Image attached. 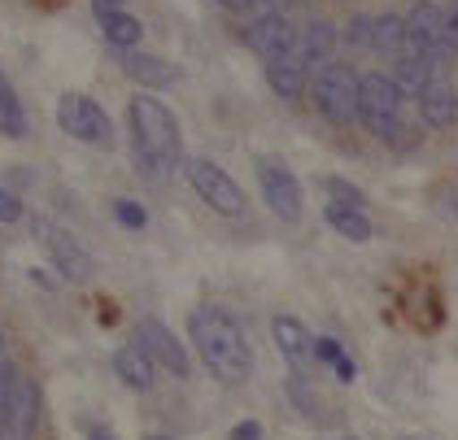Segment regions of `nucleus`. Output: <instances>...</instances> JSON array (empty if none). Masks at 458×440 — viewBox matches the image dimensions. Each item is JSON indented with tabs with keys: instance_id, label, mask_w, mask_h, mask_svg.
Instances as JSON below:
<instances>
[{
	"instance_id": "1",
	"label": "nucleus",
	"mask_w": 458,
	"mask_h": 440,
	"mask_svg": "<svg viewBox=\"0 0 458 440\" xmlns=\"http://www.w3.org/2000/svg\"><path fill=\"white\" fill-rule=\"evenodd\" d=\"M188 336H192V349L197 358L206 362V371L223 384H241L253 371V353H249L245 332L236 327L232 314H223L218 305H201L192 309L188 318Z\"/></svg>"
},
{
	"instance_id": "2",
	"label": "nucleus",
	"mask_w": 458,
	"mask_h": 440,
	"mask_svg": "<svg viewBox=\"0 0 458 440\" xmlns=\"http://www.w3.org/2000/svg\"><path fill=\"white\" fill-rule=\"evenodd\" d=\"M127 127H131V153L144 179H166L179 166V123L175 114L157 97H131L127 105Z\"/></svg>"
},
{
	"instance_id": "3",
	"label": "nucleus",
	"mask_w": 458,
	"mask_h": 440,
	"mask_svg": "<svg viewBox=\"0 0 458 440\" xmlns=\"http://www.w3.org/2000/svg\"><path fill=\"white\" fill-rule=\"evenodd\" d=\"M402 109H406V92L397 88L393 74H362L358 79V118L371 136H380L385 144H393L397 153L415 148L420 136L402 123Z\"/></svg>"
},
{
	"instance_id": "4",
	"label": "nucleus",
	"mask_w": 458,
	"mask_h": 440,
	"mask_svg": "<svg viewBox=\"0 0 458 440\" xmlns=\"http://www.w3.org/2000/svg\"><path fill=\"white\" fill-rule=\"evenodd\" d=\"M315 105L318 114L336 127H345L358 118V74L341 62H327L315 74Z\"/></svg>"
},
{
	"instance_id": "5",
	"label": "nucleus",
	"mask_w": 458,
	"mask_h": 440,
	"mask_svg": "<svg viewBox=\"0 0 458 440\" xmlns=\"http://www.w3.org/2000/svg\"><path fill=\"white\" fill-rule=\"evenodd\" d=\"M57 123H62V131L74 136L79 144H92V148H109V144H114L109 114L92 101V97H83V92H66V97L57 101Z\"/></svg>"
},
{
	"instance_id": "6",
	"label": "nucleus",
	"mask_w": 458,
	"mask_h": 440,
	"mask_svg": "<svg viewBox=\"0 0 458 440\" xmlns=\"http://www.w3.org/2000/svg\"><path fill=\"white\" fill-rule=\"evenodd\" d=\"M188 183H192V192L210 205V209H218V214H227V218H241V214H245V192H241V183L218 166V162H210V157L188 162Z\"/></svg>"
},
{
	"instance_id": "7",
	"label": "nucleus",
	"mask_w": 458,
	"mask_h": 440,
	"mask_svg": "<svg viewBox=\"0 0 458 440\" xmlns=\"http://www.w3.org/2000/svg\"><path fill=\"white\" fill-rule=\"evenodd\" d=\"M136 344H140V349L153 358V362H157V367H162V371L179 375V379L192 371L183 340H179L166 323H157V318H140V327H136Z\"/></svg>"
},
{
	"instance_id": "8",
	"label": "nucleus",
	"mask_w": 458,
	"mask_h": 440,
	"mask_svg": "<svg viewBox=\"0 0 458 440\" xmlns=\"http://www.w3.org/2000/svg\"><path fill=\"white\" fill-rule=\"evenodd\" d=\"M36 236H39V244L48 249L53 267L66 275V279H88V275H92V258L79 249V240H74L66 227H57V223H48V218H36Z\"/></svg>"
},
{
	"instance_id": "9",
	"label": "nucleus",
	"mask_w": 458,
	"mask_h": 440,
	"mask_svg": "<svg viewBox=\"0 0 458 440\" xmlns=\"http://www.w3.org/2000/svg\"><path fill=\"white\" fill-rule=\"evenodd\" d=\"M258 179H262V197L267 205L280 214L284 223H297L301 218V183H297V174L280 162H262L258 166Z\"/></svg>"
},
{
	"instance_id": "10",
	"label": "nucleus",
	"mask_w": 458,
	"mask_h": 440,
	"mask_svg": "<svg viewBox=\"0 0 458 440\" xmlns=\"http://www.w3.org/2000/svg\"><path fill=\"white\" fill-rule=\"evenodd\" d=\"M297 27L284 18V13H267V18H249V27L241 31L249 48L258 53V57H284V53H293V44H297Z\"/></svg>"
},
{
	"instance_id": "11",
	"label": "nucleus",
	"mask_w": 458,
	"mask_h": 440,
	"mask_svg": "<svg viewBox=\"0 0 458 440\" xmlns=\"http://www.w3.org/2000/svg\"><path fill=\"white\" fill-rule=\"evenodd\" d=\"M406 27H411V35L420 39V44L432 53V57H437V62L454 57L450 35H445V4H437V0H420V4L406 13Z\"/></svg>"
},
{
	"instance_id": "12",
	"label": "nucleus",
	"mask_w": 458,
	"mask_h": 440,
	"mask_svg": "<svg viewBox=\"0 0 458 440\" xmlns=\"http://www.w3.org/2000/svg\"><path fill=\"white\" fill-rule=\"evenodd\" d=\"M36 419H39V388L31 379H22L9 410L0 414V440H31L36 436Z\"/></svg>"
},
{
	"instance_id": "13",
	"label": "nucleus",
	"mask_w": 458,
	"mask_h": 440,
	"mask_svg": "<svg viewBox=\"0 0 458 440\" xmlns=\"http://www.w3.org/2000/svg\"><path fill=\"white\" fill-rule=\"evenodd\" d=\"M441 66H445V62H437V57H428V53H397V57H393V79H397V88H402L406 97H420L432 79H441Z\"/></svg>"
},
{
	"instance_id": "14",
	"label": "nucleus",
	"mask_w": 458,
	"mask_h": 440,
	"mask_svg": "<svg viewBox=\"0 0 458 440\" xmlns=\"http://www.w3.org/2000/svg\"><path fill=\"white\" fill-rule=\"evenodd\" d=\"M415 101H420V118L428 127H450V123H458V92L445 79H432Z\"/></svg>"
},
{
	"instance_id": "15",
	"label": "nucleus",
	"mask_w": 458,
	"mask_h": 440,
	"mask_svg": "<svg viewBox=\"0 0 458 440\" xmlns=\"http://www.w3.org/2000/svg\"><path fill=\"white\" fill-rule=\"evenodd\" d=\"M332 53H336V31L327 27V22H315V27H306V31L297 35V44H293V57L301 62V66L310 70H323L332 62Z\"/></svg>"
},
{
	"instance_id": "16",
	"label": "nucleus",
	"mask_w": 458,
	"mask_h": 440,
	"mask_svg": "<svg viewBox=\"0 0 458 440\" xmlns=\"http://www.w3.org/2000/svg\"><path fill=\"white\" fill-rule=\"evenodd\" d=\"M267 83H271L276 97L297 101V97L306 92V83H310V70L301 66L293 53H284V57H271V62H267Z\"/></svg>"
},
{
	"instance_id": "17",
	"label": "nucleus",
	"mask_w": 458,
	"mask_h": 440,
	"mask_svg": "<svg viewBox=\"0 0 458 440\" xmlns=\"http://www.w3.org/2000/svg\"><path fill=\"white\" fill-rule=\"evenodd\" d=\"M123 70L140 83V88H171V83H179V70L166 62V57H153V53H127V62H123Z\"/></svg>"
},
{
	"instance_id": "18",
	"label": "nucleus",
	"mask_w": 458,
	"mask_h": 440,
	"mask_svg": "<svg viewBox=\"0 0 458 440\" xmlns=\"http://www.w3.org/2000/svg\"><path fill=\"white\" fill-rule=\"evenodd\" d=\"M271 332H276V344H280V353L301 371L306 362H310V353H315V340L306 336V327L297 323V318H288V314H280L276 323H271Z\"/></svg>"
},
{
	"instance_id": "19",
	"label": "nucleus",
	"mask_w": 458,
	"mask_h": 440,
	"mask_svg": "<svg viewBox=\"0 0 458 440\" xmlns=\"http://www.w3.org/2000/svg\"><path fill=\"white\" fill-rule=\"evenodd\" d=\"M153 358L144 353L140 344H123L118 353H114V371H118V379L127 384V388H136V393H144L148 384H153Z\"/></svg>"
},
{
	"instance_id": "20",
	"label": "nucleus",
	"mask_w": 458,
	"mask_h": 440,
	"mask_svg": "<svg viewBox=\"0 0 458 440\" xmlns=\"http://www.w3.org/2000/svg\"><path fill=\"white\" fill-rule=\"evenodd\" d=\"M323 218H327V227L332 232H341L345 240H353V244H362V240H371V218L362 214V209H353V205H327L323 209Z\"/></svg>"
},
{
	"instance_id": "21",
	"label": "nucleus",
	"mask_w": 458,
	"mask_h": 440,
	"mask_svg": "<svg viewBox=\"0 0 458 440\" xmlns=\"http://www.w3.org/2000/svg\"><path fill=\"white\" fill-rule=\"evenodd\" d=\"M0 136H9V140L27 136V109H22V101H18L9 74H0Z\"/></svg>"
},
{
	"instance_id": "22",
	"label": "nucleus",
	"mask_w": 458,
	"mask_h": 440,
	"mask_svg": "<svg viewBox=\"0 0 458 440\" xmlns=\"http://www.w3.org/2000/svg\"><path fill=\"white\" fill-rule=\"evenodd\" d=\"M402 44H406V18L376 13V18H371V48L393 57V53H402Z\"/></svg>"
},
{
	"instance_id": "23",
	"label": "nucleus",
	"mask_w": 458,
	"mask_h": 440,
	"mask_svg": "<svg viewBox=\"0 0 458 440\" xmlns=\"http://www.w3.org/2000/svg\"><path fill=\"white\" fill-rule=\"evenodd\" d=\"M101 27H106V39L114 44V48H136L140 44V22L131 18V13H106L101 18Z\"/></svg>"
},
{
	"instance_id": "24",
	"label": "nucleus",
	"mask_w": 458,
	"mask_h": 440,
	"mask_svg": "<svg viewBox=\"0 0 458 440\" xmlns=\"http://www.w3.org/2000/svg\"><path fill=\"white\" fill-rule=\"evenodd\" d=\"M315 358H318V362H327V367L336 371V379H341V384H350L353 375H358V371H353V362L345 358V349H341L332 336H318L315 340Z\"/></svg>"
},
{
	"instance_id": "25",
	"label": "nucleus",
	"mask_w": 458,
	"mask_h": 440,
	"mask_svg": "<svg viewBox=\"0 0 458 440\" xmlns=\"http://www.w3.org/2000/svg\"><path fill=\"white\" fill-rule=\"evenodd\" d=\"M345 44H353V48H371V13L353 18L350 27H345Z\"/></svg>"
},
{
	"instance_id": "26",
	"label": "nucleus",
	"mask_w": 458,
	"mask_h": 440,
	"mask_svg": "<svg viewBox=\"0 0 458 440\" xmlns=\"http://www.w3.org/2000/svg\"><path fill=\"white\" fill-rule=\"evenodd\" d=\"M114 218H118L123 227H131V232L144 227V209L136 201H114Z\"/></svg>"
},
{
	"instance_id": "27",
	"label": "nucleus",
	"mask_w": 458,
	"mask_h": 440,
	"mask_svg": "<svg viewBox=\"0 0 458 440\" xmlns=\"http://www.w3.org/2000/svg\"><path fill=\"white\" fill-rule=\"evenodd\" d=\"M327 192L336 197V205H353V209H362V192L345 183V179H327Z\"/></svg>"
},
{
	"instance_id": "28",
	"label": "nucleus",
	"mask_w": 458,
	"mask_h": 440,
	"mask_svg": "<svg viewBox=\"0 0 458 440\" xmlns=\"http://www.w3.org/2000/svg\"><path fill=\"white\" fill-rule=\"evenodd\" d=\"M288 9V0H245V9H241V18H267V13H284Z\"/></svg>"
},
{
	"instance_id": "29",
	"label": "nucleus",
	"mask_w": 458,
	"mask_h": 440,
	"mask_svg": "<svg viewBox=\"0 0 458 440\" xmlns=\"http://www.w3.org/2000/svg\"><path fill=\"white\" fill-rule=\"evenodd\" d=\"M22 214V205H18V197H9V192H0V223H13Z\"/></svg>"
},
{
	"instance_id": "30",
	"label": "nucleus",
	"mask_w": 458,
	"mask_h": 440,
	"mask_svg": "<svg viewBox=\"0 0 458 440\" xmlns=\"http://www.w3.org/2000/svg\"><path fill=\"white\" fill-rule=\"evenodd\" d=\"M445 35H450V48L458 53V0L445 9Z\"/></svg>"
},
{
	"instance_id": "31",
	"label": "nucleus",
	"mask_w": 458,
	"mask_h": 440,
	"mask_svg": "<svg viewBox=\"0 0 458 440\" xmlns=\"http://www.w3.org/2000/svg\"><path fill=\"white\" fill-rule=\"evenodd\" d=\"M262 436V427L258 423H241V427H232V440H258Z\"/></svg>"
},
{
	"instance_id": "32",
	"label": "nucleus",
	"mask_w": 458,
	"mask_h": 440,
	"mask_svg": "<svg viewBox=\"0 0 458 440\" xmlns=\"http://www.w3.org/2000/svg\"><path fill=\"white\" fill-rule=\"evenodd\" d=\"M92 4H97V13H101V18H106V13H118V9H123V0H92Z\"/></svg>"
},
{
	"instance_id": "33",
	"label": "nucleus",
	"mask_w": 458,
	"mask_h": 440,
	"mask_svg": "<svg viewBox=\"0 0 458 440\" xmlns=\"http://www.w3.org/2000/svg\"><path fill=\"white\" fill-rule=\"evenodd\" d=\"M445 209L458 218V188H454V192H445Z\"/></svg>"
},
{
	"instance_id": "34",
	"label": "nucleus",
	"mask_w": 458,
	"mask_h": 440,
	"mask_svg": "<svg viewBox=\"0 0 458 440\" xmlns=\"http://www.w3.org/2000/svg\"><path fill=\"white\" fill-rule=\"evenodd\" d=\"M214 4H223V9H232V13H241V9H245V0H214Z\"/></svg>"
},
{
	"instance_id": "35",
	"label": "nucleus",
	"mask_w": 458,
	"mask_h": 440,
	"mask_svg": "<svg viewBox=\"0 0 458 440\" xmlns=\"http://www.w3.org/2000/svg\"><path fill=\"white\" fill-rule=\"evenodd\" d=\"M88 436H92V440H114V436H109V432H106V427H92Z\"/></svg>"
},
{
	"instance_id": "36",
	"label": "nucleus",
	"mask_w": 458,
	"mask_h": 440,
	"mask_svg": "<svg viewBox=\"0 0 458 440\" xmlns=\"http://www.w3.org/2000/svg\"><path fill=\"white\" fill-rule=\"evenodd\" d=\"M0 362H4V340H0Z\"/></svg>"
},
{
	"instance_id": "37",
	"label": "nucleus",
	"mask_w": 458,
	"mask_h": 440,
	"mask_svg": "<svg viewBox=\"0 0 458 440\" xmlns=\"http://www.w3.org/2000/svg\"><path fill=\"white\" fill-rule=\"evenodd\" d=\"M153 440H171V436H153Z\"/></svg>"
}]
</instances>
